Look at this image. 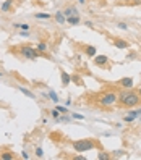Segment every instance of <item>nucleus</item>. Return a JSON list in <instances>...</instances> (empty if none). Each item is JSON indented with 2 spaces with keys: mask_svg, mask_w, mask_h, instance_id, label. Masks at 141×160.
<instances>
[{
  "mask_svg": "<svg viewBox=\"0 0 141 160\" xmlns=\"http://www.w3.org/2000/svg\"><path fill=\"white\" fill-rule=\"evenodd\" d=\"M118 99H120V102H122V105H125V107H136L140 103V95L131 92L130 89H127L125 92L120 94Z\"/></svg>",
  "mask_w": 141,
  "mask_h": 160,
  "instance_id": "f257e3e1",
  "label": "nucleus"
},
{
  "mask_svg": "<svg viewBox=\"0 0 141 160\" xmlns=\"http://www.w3.org/2000/svg\"><path fill=\"white\" fill-rule=\"evenodd\" d=\"M96 144L91 141V139H81V141H75L73 142V149L76 152H86V150H91L94 149Z\"/></svg>",
  "mask_w": 141,
  "mask_h": 160,
  "instance_id": "f03ea898",
  "label": "nucleus"
},
{
  "mask_svg": "<svg viewBox=\"0 0 141 160\" xmlns=\"http://www.w3.org/2000/svg\"><path fill=\"white\" fill-rule=\"evenodd\" d=\"M117 102V94L115 92H106L104 95H100L99 103L102 107H112Z\"/></svg>",
  "mask_w": 141,
  "mask_h": 160,
  "instance_id": "7ed1b4c3",
  "label": "nucleus"
},
{
  "mask_svg": "<svg viewBox=\"0 0 141 160\" xmlns=\"http://www.w3.org/2000/svg\"><path fill=\"white\" fill-rule=\"evenodd\" d=\"M20 52H21V55H23V57H25V58H29V60H34V58H38V55H39V52H38V49H33V47H21V50H20Z\"/></svg>",
  "mask_w": 141,
  "mask_h": 160,
  "instance_id": "20e7f679",
  "label": "nucleus"
},
{
  "mask_svg": "<svg viewBox=\"0 0 141 160\" xmlns=\"http://www.w3.org/2000/svg\"><path fill=\"white\" fill-rule=\"evenodd\" d=\"M118 86L123 87V89H131L133 87V79L131 78H123L118 81Z\"/></svg>",
  "mask_w": 141,
  "mask_h": 160,
  "instance_id": "39448f33",
  "label": "nucleus"
},
{
  "mask_svg": "<svg viewBox=\"0 0 141 160\" xmlns=\"http://www.w3.org/2000/svg\"><path fill=\"white\" fill-rule=\"evenodd\" d=\"M94 63L98 66H104L107 63V57H106V55H96V57H94Z\"/></svg>",
  "mask_w": 141,
  "mask_h": 160,
  "instance_id": "423d86ee",
  "label": "nucleus"
},
{
  "mask_svg": "<svg viewBox=\"0 0 141 160\" xmlns=\"http://www.w3.org/2000/svg\"><path fill=\"white\" fill-rule=\"evenodd\" d=\"M11 5H13V0H7V2H3L2 7H0V11H2V13H8Z\"/></svg>",
  "mask_w": 141,
  "mask_h": 160,
  "instance_id": "0eeeda50",
  "label": "nucleus"
},
{
  "mask_svg": "<svg viewBox=\"0 0 141 160\" xmlns=\"http://www.w3.org/2000/svg\"><path fill=\"white\" fill-rule=\"evenodd\" d=\"M63 15H65V18H68V16H73V15H78V10H76L75 7H68V8L63 10Z\"/></svg>",
  "mask_w": 141,
  "mask_h": 160,
  "instance_id": "6e6552de",
  "label": "nucleus"
},
{
  "mask_svg": "<svg viewBox=\"0 0 141 160\" xmlns=\"http://www.w3.org/2000/svg\"><path fill=\"white\" fill-rule=\"evenodd\" d=\"M55 21H57L58 25H63V23L67 21V18H65V15H63V11H57V13H55Z\"/></svg>",
  "mask_w": 141,
  "mask_h": 160,
  "instance_id": "1a4fd4ad",
  "label": "nucleus"
},
{
  "mask_svg": "<svg viewBox=\"0 0 141 160\" xmlns=\"http://www.w3.org/2000/svg\"><path fill=\"white\" fill-rule=\"evenodd\" d=\"M115 47H117V49H128V47H130V44L122 41V39H117V41H115Z\"/></svg>",
  "mask_w": 141,
  "mask_h": 160,
  "instance_id": "9d476101",
  "label": "nucleus"
},
{
  "mask_svg": "<svg viewBox=\"0 0 141 160\" xmlns=\"http://www.w3.org/2000/svg\"><path fill=\"white\" fill-rule=\"evenodd\" d=\"M84 52H86L88 57H96V47H94V45H88V47H84Z\"/></svg>",
  "mask_w": 141,
  "mask_h": 160,
  "instance_id": "9b49d317",
  "label": "nucleus"
},
{
  "mask_svg": "<svg viewBox=\"0 0 141 160\" xmlns=\"http://www.w3.org/2000/svg\"><path fill=\"white\" fill-rule=\"evenodd\" d=\"M70 81H71V76L65 73V71H62V84L67 86V84H70Z\"/></svg>",
  "mask_w": 141,
  "mask_h": 160,
  "instance_id": "f8f14e48",
  "label": "nucleus"
},
{
  "mask_svg": "<svg viewBox=\"0 0 141 160\" xmlns=\"http://www.w3.org/2000/svg\"><path fill=\"white\" fill-rule=\"evenodd\" d=\"M67 23H70V25H80V16L78 15H73V16H68L67 18Z\"/></svg>",
  "mask_w": 141,
  "mask_h": 160,
  "instance_id": "ddd939ff",
  "label": "nucleus"
},
{
  "mask_svg": "<svg viewBox=\"0 0 141 160\" xmlns=\"http://www.w3.org/2000/svg\"><path fill=\"white\" fill-rule=\"evenodd\" d=\"M18 89H20V91H21V92H23V94H25V95H26V97L36 99V94H33V92H31V91H28V89H26V87H18Z\"/></svg>",
  "mask_w": 141,
  "mask_h": 160,
  "instance_id": "4468645a",
  "label": "nucleus"
},
{
  "mask_svg": "<svg viewBox=\"0 0 141 160\" xmlns=\"http://www.w3.org/2000/svg\"><path fill=\"white\" fill-rule=\"evenodd\" d=\"M47 50V44L46 42H39L38 44V52H46Z\"/></svg>",
  "mask_w": 141,
  "mask_h": 160,
  "instance_id": "2eb2a0df",
  "label": "nucleus"
},
{
  "mask_svg": "<svg viewBox=\"0 0 141 160\" xmlns=\"http://www.w3.org/2000/svg\"><path fill=\"white\" fill-rule=\"evenodd\" d=\"M0 157H2L3 160H11V159H13V154H11V152H3Z\"/></svg>",
  "mask_w": 141,
  "mask_h": 160,
  "instance_id": "dca6fc26",
  "label": "nucleus"
},
{
  "mask_svg": "<svg viewBox=\"0 0 141 160\" xmlns=\"http://www.w3.org/2000/svg\"><path fill=\"white\" fill-rule=\"evenodd\" d=\"M34 16L38 18V19H39V18H42V19H47V18H50V15H47V13H36Z\"/></svg>",
  "mask_w": 141,
  "mask_h": 160,
  "instance_id": "f3484780",
  "label": "nucleus"
},
{
  "mask_svg": "<svg viewBox=\"0 0 141 160\" xmlns=\"http://www.w3.org/2000/svg\"><path fill=\"white\" fill-rule=\"evenodd\" d=\"M49 95H50V99H52V100H54L55 103L58 102V99H57V94H55V92H52V91H50V94H49Z\"/></svg>",
  "mask_w": 141,
  "mask_h": 160,
  "instance_id": "a211bd4d",
  "label": "nucleus"
},
{
  "mask_svg": "<svg viewBox=\"0 0 141 160\" xmlns=\"http://www.w3.org/2000/svg\"><path fill=\"white\" fill-rule=\"evenodd\" d=\"M42 155H44L42 149H41V147H38V149H36V157H42Z\"/></svg>",
  "mask_w": 141,
  "mask_h": 160,
  "instance_id": "6ab92c4d",
  "label": "nucleus"
},
{
  "mask_svg": "<svg viewBox=\"0 0 141 160\" xmlns=\"http://www.w3.org/2000/svg\"><path fill=\"white\" fill-rule=\"evenodd\" d=\"M57 110L60 112V113H68V109H67V107H57Z\"/></svg>",
  "mask_w": 141,
  "mask_h": 160,
  "instance_id": "aec40b11",
  "label": "nucleus"
},
{
  "mask_svg": "<svg viewBox=\"0 0 141 160\" xmlns=\"http://www.w3.org/2000/svg\"><path fill=\"white\" fill-rule=\"evenodd\" d=\"M117 28H120V29H123V31H127V29H128V26L125 25V23H118V25H117Z\"/></svg>",
  "mask_w": 141,
  "mask_h": 160,
  "instance_id": "412c9836",
  "label": "nucleus"
},
{
  "mask_svg": "<svg viewBox=\"0 0 141 160\" xmlns=\"http://www.w3.org/2000/svg\"><path fill=\"white\" fill-rule=\"evenodd\" d=\"M50 115H52L54 118H58V117H60V112H58V110H52V113H50Z\"/></svg>",
  "mask_w": 141,
  "mask_h": 160,
  "instance_id": "4be33fe9",
  "label": "nucleus"
},
{
  "mask_svg": "<svg viewBox=\"0 0 141 160\" xmlns=\"http://www.w3.org/2000/svg\"><path fill=\"white\" fill-rule=\"evenodd\" d=\"M20 29H23V31H28V29H29V25H21V23H20Z\"/></svg>",
  "mask_w": 141,
  "mask_h": 160,
  "instance_id": "5701e85b",
  "label": "nucleus"
},
{
  "mask_svg": "<svg viewBox=\"0 0 141 160\" xmlns=\"http://www.w3.org/2000/svg\"><path fill=\"white\" fill-rule=\"evenodd\" d=\"M71 117H73V118H78V120H83V118H84L83 115H78V113H73Z\"/></svg>",
  "mask_w": 141,
  "mask_h": 160,
  "instance_id": "b1692460",
  "label": "nucleus"
},
{
  "mask_svg": "<svg viewBox=\"0 0 141 160\" xmlns=\"http://www.w3.org/2000/svg\"><path fill=\"white\" fill-rule=\"evenodd\" d=\"M84 25H86L88 28H92V26H94V23H92V21H86V23H84Z\"/></svg>",
  "mask_w": 141,
  "mask_h": 160,
  "instance_id": "393cba45",
  "label": "nucleus"
},
{
  "mask_svg": "<svg viewBox=\"0 0 141 160\" xmlns=\"http://www.w3.org/2000/svg\"><path fill=\"white\" fill-rule=\"evenodd\" d=\"M99 159H106V160H107L109 155H107V154H99Z\"/></svg>",
  "mask_w": 141,
  "mask_h": 160,
  "instance_id": "a878e982",
  "label": "nucleus"
},
{
  "mask_svg": "<svg viewBox=\"0 0 141 160\" xmlns=\"http://www.w3.org/2000/svg\"><path fill=\"white\" fill-rule=\"evenodd\" d=\"M71 79H73V81L76 83V84H78V83H80V78H78V76H73V78H71Z\"/></svg>",
  "mask_w": 141,
  "mask_h": 160,
  "instance_id": "bb28decb",
  "label": "nucleus"
},
{
  "mask_svg": "<svg viewBox=\"0 0 141 160\" xmlns=\"http://www.w3.org/2000/svg\"><path fill=\"white\" fill-rule=\"evenodd\" d=\"M138 95H140V97H141V87H140V89H138Z\"/></svg>",
  "mask_w": 141,
  "mask_h": 160,
  "instance_id": "cd10ccee",
  "label": "nucleus"
},
{
  "mask_svg": "<svg viewBox=\"0 0 141 160\" xmlns=\"http://www.w3.org/2000/svg\"><path fill=\"white\" fill-rule=\"evenodd\" d=\"M2 76H3V74H2V71H0V78H2Z\"/></svg>",
  "mask_w": 141,
  "mask_h": 160,
  "instance_id": "c85d7f7f",
  "label": "nucleus"
}]
</instances>
